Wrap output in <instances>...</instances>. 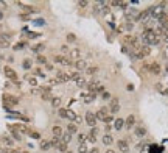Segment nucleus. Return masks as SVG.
Returning a JSON list of instances; mask_svg holds the SVG:
<instances>
[{"label":"nucleus","mask_w":168,"mask_h":153,"mask_svg":"<svg viewBox=\"0 0 168 153\" xmlns=\"http://www.w3.org/2000/svg\"><path fill=\"white\" fill-rule=\"evenodd\" d=\"M58 114H59V117H62V119H68V120H73V122H75V119H76V113L72 111V110H68V108H59V110H58Z\"/></svg>","instance_id":"20e7f679"},{"label":"nucleus","mask_w":168,"mask_h":153,"mask_svg":"<svg viewBox=\"0 0 168 153\" xmlns=\"http://www.w3.org/2000/svg\"><path fill=\"white\" fill-rule=\"evenodd\" d=\"M95 97H97V94H92V92H81L80 94V98L84 101V103H92V101L95 100Z\"/></svg>","instance_id":"1a4fd4ad"},{"label":"nucleus","mask_w":168,"mask_h":153,"mask_svg":"<svg viewBox=\"0 0 168 153\" xmlns=\"http://www.w3.org/2000/svg\"><path fill=\"white\" fill-rule=\"evenodd\" d=\"M106 153H115V150H112V148H107V150H106Z\"/></svg>","instance_id":"6e6d98bb"},{"label":"nucleus","mask_w":168,"mask_h":153,"mask_svg":"<svg viewBox=\"0 0 168 153\" xmlns=\"http://www.w3.org/2000/svg\"><path fill=\"white\" fill-rule=\"evenodd\" d=\"M68 56H70L72 60H75V61H76V60H81V58H83V53H81V50H80V48H72V50H70V53H68Z\"/></svg>","instance_id":"ddd939ff"},{"label":"nucleus","mask_w":168,"mask_h":153,"mask_svg":"<svg viewBox=\"0 0 168 153\" xmlns=\"http://www.w3.org/2000/svg\"><path fill=\"white\" fill-rule=\"evenodd\" d=\"M3 73H5V76L10 81H13L14 85H19V75L16 73V70L11 66H5L3 67Z\"/></svg>","instance_id":"7ed1b4c3"},{"label":"nucleus","mask_w":168,"mask_h":153,"mask_svg":"<svg viewBox=\"0 0 168 153\" xmlns=\"http://www.w3.org/2000/svg\"><path fill=\"white\" fill-rule=\"evenodd\" d=\"M59 151H62V153H65V151H68V144H65V142H62V141H59V144H58V147H56Z\"/></svg>","instance_id":"cd10ccee"},{"label":"nucleus","mask_w":168,"mask_h":153,"mask_svg":"<svg viewBox=\"0 0 168 153\" xmlns=\"http://www.w3.org/2000/svg\"><path fill=\"white\" fill-rule=\"evenodd\" d=\"M67 133H70V134L78 133V125H76L75 122H70V123L67 125Z\"/></svg>","instance_id":"a211bd4d"},{"label":"nucleus","mask_w":168,"mask_h":153,"mask_svg":"<svg viewBox=\"0 0 168 153\" xmlns=\"http://www.w3.org/2000/svg\"><path fill=\"white\" fill-rule=\"evenodd\" d=\"M28 134H30L31 138H34V139H39V138H41V134H39L37 131H33V130H30V131H28Z\"/></svg>","instance_id":"58836bf2"},{"label":"nucleus","mask_w":168,"mask_h":153,"mask_svg":"<svg viewBox=\"0 0 168 153\" xmlns=\"http://www.w3.org/2000/svg\"><path fill=\"white\" fill-rule=\"evenodd\" d=\"M61 141H62V142H65V144H70V141H72V134H70V133H67V131H64V134H62Z\"/></svg>","instance_id":"c756f323"},{"label":"nucleus","mask_w":168,"mask_h":153,"mask_svg":"<svg viewBox=\"0 0 168 153\" xmlns=\"http://www.w3.org/2000/svg\"><path fill=\"white\" fill-rule=\"evenodd\" d=\"M44 48H45V44L41 42V44H37V45H33V52H42Z\"/></svg>","instance_id":"473e14b6"},{"label":"nucleus","mask_w":168,"mask_h":153,"mask_svg":"<svg viewBox=\"0 0 168 153\" xmlns=\"http://www.w3.org/2000/svg\"><path fill=\"white\" fill-rule=\"evenodd\" d=\"M162 38H163V41H166V42H168V28H163V33H162Z\"/></svg>","instance_id":"49530a36"},{"label":"nucleus","mask_w":168,"mask_h":153,"mask_svg":"<svg viewBox=\"0 0 168 153\" xmlns=\"http://www.w3.org/2000/svg\"><path fill=\"white\" fill-rule=\"evenodd\" d=\"M84 72H86L87 75H95V73L98 72V66H89Z\"/></svg>","instance_id":"bb28decb"},{"label":"nucleus","mask_w":168,"mask_h":153,"mask_svg":"<svg viewBox=\"0 0 168 153\" xmlns=\"http://www.w3.org/2000/svg\"><path fill=\"white\" fill-rule=\"evenodd\" d=\"M150 72H153V73L159 75V73H160V66H159L157 63H153V64H150Z\"/></svg>","instance_id":"a878e982"},{"label":"nucleus","mask_w":168,"mask_h":153,"mask_svg":"<svg viewBox=\"0 0 168 153\" xmlns=\"http://www.w3.org/2000/svg\"><path fill=\"white\" fill-rule=\"evenodd\" d=\"M73 66H75V69H76L78 72H81V70H86V69L89 67L84 58H81V60H76V61H73Z\"/></svg>","instance_id":"9b49d317"},{"label":"nucleus","mask_w":168,"mask_h":153,"mask_svg":"<svg viewBox=\"0 0 168 153\" xmlns=\"http://www.w3.org/2000/svg\"><path fill=\"white\" fill-rule=\"evenodd\" d=\"M49 85H50V86H56V85H59V81H58L56 78H50V80H49Z\"/></svg>","instance_id":"a18cd8bd"},{"label":"nucleus","mask_w":168,"mask_h":153,"mask_svg":"<svg viewBox=\"0 0 168 153\" xmlns=\"http://www.w3.org/2000/svg\"><path fill=\"white\" fill-rule=\"evenodd\" d=\"M139 52L142 53V56H143V58H145V56H148V55L151 53V47H150V45H142Z\"/></svg>","instance_id":"412c9836"},{"label":"nucleus","mask_w":168,"mask_h":153,"mask_svg":"<svg viewBox=\"0 0 168 153\" xmlns=\"http://www.w3.org/2000/svg\"><path fill=\"white\" fill-rule=\"evenodd\" d=\"M78 153H89L87 144H80V145H78Z\"/></svg>","instance_id":"2f4dec72"},{"label":"nucleus","mask_w":168,"mask_h":153,"mask_svg":"<svg viewBox=\"0 0 168 153\" xmlns=\"http://www.w3.org/2000/svg\"><path fill=\"white\" fill-rule=\"evenodd\" d=\"M22 10L25 11L27 14H31V13H37V11H39L37 8H34V6H31V5H22Z\"/></svg>","instance_id":"4be33fe9"},{"label":"nucleus","mask_w":168,"mask_h":153,"mask_svg":"<svg viewBox=\"0 0 168 153\" xmlns=\"http://www.w3.org/2000/svg\"><path fill=\"white\" fill-rule=\"evenodd\" d=\"M65 153H73V151H70V150H68V151H65Z\"/></svg>","instance_id":"680f3d73"},{"label":"nucleus","mask_w":168,"mask_h":153,"mask_svg":"<svg viewBox=\"0 0 168 153\" xmlns=\"http://www.w3.org/2000/svg\"><path fill=\"white\" fill-rule=\"evenodd\" d=\"M25 45H27V42H25V41H20V42H17V45H14V48H16V50H19V48H23Z\"/></svg>","instance_id":"ea45409f"},{"label":"nucleus","mask_w":168,"mask_h":153,"mask_svg":"<svg viewBox=\"0 0 168 153\" xmlns=\"http://www.w3.org/2000/svg\"><path fill=\"white\" fill-rule=\"evenodd\" d=\"M95 116H97V119H98V120H103L106 125H107V123H111L112 120H115V119H114V116H112V114H109V110H106V108H100L97 113H95Z\"/></svg>","instance_id":"f03ea898"},{"label":"nucleus","mask_w":168,"mask_h":153,"mask_svg":"<svg viewBox=\"0 0 168 153\" xmlns=\"http://www.w3.org/2000/svg\"><path fill=\"white\" fill-rule=\"evenodd\" d=\"M3 101H5V108H11V106L19 105V98L11 95V94H5L3 95Z\"/></svg>","instance_id":"423d86ee"},{"label":"nucleus","mask_w":168,"mask_h":153,"mask_svg":"<svg viewBox=\"0 0 168 153\" xmlns=\"http://www.w3.org/2000/svg\"><path fill=\"white\" fill-rule=\"evenodd\" d=\"M86 141H87V134L80 133V134H78V144H86Z\"/></svg>","instance_id":"c9c22d12"},{"label":"nucleus","mask_w":168,"mask_h":153,"mask_svg":"<svg viewBox=\"0 0 168 153\" xmlns=\"http://www.w3.org/2000/svg\"><path fill=\"white\" fill-rule=\"evenodd\" d=\"M53 61L56 64H61V66H72L73 64V60L70 56H65V55H53Z\"/></svg>","instance_id":"39448f33"},{"label":"nucleus","mask_w":168,"mask_h":153,"mask_svg":"<svg viewBox=\"0 0 168 153\" xmlns=\"http://www.w3.org/2000/svg\"><path fill=\"white\" fill-rule=\"evenodd\" d=\"M22 20H30V14H27V13H20V16H19Z\"/></svg>","instance_id":"a19ab883"},{"label":"nucleus","mask_w":168,"mask_h":153,"mask_svg":"<svg viewBox=\"0 0 168 153\" xmlns=\"http://www.w3.org/2000/svg\"><path fill=\"white\" fill-rule=\"evenodd\" d=\"M45 69H47V70H53L55 67H53V64H50V63H47V64H45Z\"/></svg>","instance_id":"8fccbe9b"},{"label":"nucleus","mask_w":168,"mask_h":153,"mask_svg":"<svg viewBox=\"0 0 168 153\" xmlns=\"http://www.w3.org/2000/svg\"><path fill=\"white\" fill-rule=\"evenodd\" d=\"M101 141H103V144H104V145H107V147H109V145H112V144H114V138H112V136H111V134H104V136H103V139H101Z\"/></svg>","instance_id":"5701e85b"},{"label":"nucleus","mask_w":168,"mask_h":153,"mask_svg":"<svg viewBox=\"0 0 168 153\" xmlns=\"http://www.w3.org/2000/svg\"><path fill=\"white\" fill-rule=\"evenodd\" d=\"M39 147H41V150L47 151V150H50V148H52V144H50V141H47V139H41Z\"/></svg>","instance_id":"6ab92c4d"},{"label":"nucleus","mask_w":168,"mask_h":153,"mask_svg":"<svg viewBox=\"0 0 168 153\" xmlns=\"http://www.w3.org/2000/svg\"><path fill=\"white\" fill-rule=\"evenodd\" d=\"M142 41L145 45H159L160 44V38L156 35V31L153 28H147L142 35Z\"/></svg>","instance_id":"f257e3e1"},{"label":"nucleus","mask_w":168,"mask_h":153,"mask_svg":"<svg viewBox=\"0 0 168 153\" xmlns=\"http://www.w3.org/2000/svg\"><path fill=\"white\" fill-rule=\"evenodd\" d=\"M117 147L120 148V151H122V153H126V151L129 150V144H128V141H125V139H120V141L117 142Z\"/></svg>","instance_id":"4468645a"},{"label":"nucleus","mask_w":168,"mask_h":153,"mask_svg":"<svg viewBox=\"0 0 168 153\" xmlns=\"http://www.w3.org/2000/svg\"><path fill=\"white\" fill-rule=\"evenodd\" d=\"M25 80L31 85V86H37V78L34 75H25Z\"/></svg>","instance_id":"b1692460"},{"label":"nucleus","mask_w":168,"mask_h":153,"mask_svg":"<svg viewBox=\"0 0 168 153\" xmlns=\"http://www.w3.org/2000/svg\"><path fill=\"white\" fill-rule=\"evenodd\" d=\"M135 136H139V138H143V136H145L147 134V130L145 128H143V126H137V128H135Z\"/></svg>","instance_id":"c85d7f7f"},{"label":"nucleus","mask_w":168,"mask_h":153,"mask_svg":"<svg viewBox=\"0 0 168 153\" xmlns=\"http://www.w3.org/2000/svg\"><path fill=\"white\" fill-rule=\"evenodd\" d=\"M104 131H106V134H109V133L112 131V125H111V123H107V125L104 126Z\"/></svg>","instance_id":"de8ad7c7"},{"label":"nucleus","mask_w":168,"mask_h":153,"mask_svg":"<svg viewBox=\"0 0 168 153\" xmlns=\"http://www.w3.org/2000/svg\"><path fill=\"white\" fill-rule=\"evenodd\" d=\"M81 122H83V117H81V116H76V119H75V123L78 125V123H81Z\"/></svg>","instance_id":"603ef678"},{"label":"nucleus","mask_w":168,"mask_h":153,"mask_svg":"<svg viewBox=\"0 0 168 153\" xmlns=\"http://www.w3.org/2000/svg\"><path fill=\"white\" fill-rule=\"evenodd\" d=\"M34 73H36V75H39V76H45V73L42 72V69H41V67H36V69H34Z\"/></svg>","instance_id":"79ce46f5"},{"label":"nucleus","mask_w":168,"mask_h":153,"mask_svg":"<svg viewBox=\"0 0 168 153\" xmlns=\"http://www.w3.org/2000/svg\"><path fill=\"white\" fill-rule=\"evenodd\" d=\"M76 86H78V88H81V89H83V88H87V81H86V80L83 78V76H81V78L76 81Z\"/></svg>","instance_id":"f704fd0d"},{"label":"nucleus","mask_w":168,"mask_h":153,"mask_svg":"<svg viewBox=\"0 0 168 153\" xmlns=\"http://www.w3.org/2000/svg\"><path fill=\"white\" fill-rule=\"evenodd\" d=\"M50 103H52L53 108H58L59 110V106H61V97H52Z\"/></svg>","instance_id":"393cba45"},{"label":"nucleus","mask_w":168,"mask_h":153,"mask_svg":"<svg viewBox=\"0 0 168 153\" xmlns=\"http://www.w3.org/2000/svg\"><path fill=\"white\" fill-rule=\"evenodd\" d=\"M78 5H80L81 8H86V6L89 5V2H86V0H84V2H83V0H81V2H78Z\"/></svg>","instance_id":"09e8293b"},{"label":"nucleus","mask_w":168,"mask_h":153,"mask_svg":"<svg viewBox=\"0 0 168 153\" xmlns=\"http://www.w3.org/2000/svg\"><path fill=\"white\" fill-rule=\"evenodd\" d=\"M20 153H30V151H27V150H23V151H20Z\"/></svg>","instance_id":"052dcab7"},{"label":"nucleus","mask_w":168,"mask_h":153,"mask_svg":"<svg viewBox=\"0 0 168 153\" xmlns=\"http://www.w3.org/2000/svg\"><path fill=\"white\" fill-rule=\"evenodd\" d=\"M125 126V119H122V117H117L115 120H114V128L117 130V131H120Z\"/></svg>","instance_id":"2eb2a0df"},{"label":"nucleus","mask_w":168,"mask_h":153,"mask_svg":"<svg viewBox=\"0 0 168 153\" xmlns=\"http://www.w3.org/2000/svg\"><path fill=\"white\" fill-rule=\"evenodd\" d=\"M2 19H3V13H2V11H0V20H2Z\"/></svg>","instance_id":"4d7b16f0"},{"label":"nucleus","mask_w":168,"mask_h":153,"mask_svg":"<svg viewBox=\"0 0 168 153\" xmlns=\"http://www.w3.org/2000/svg\"><path fill=\"white\" fill-rule=\"evenodd\" d=\"M23 67H25V69H31V60H25V61H23Z\"/></svg>","instance_id":"37998d69"},{"label":"nucleus","mask_w":168,"mask_h":153,"mask_svg":"<svg viewBox=\"0 0 168 153\" xmlns=\"http://www.w3.org/2000/svg\"><path fill=\"white\" fill-rule=\"evenodd\" d=\"M2 142H3L5 145H13V139L8 138V136H3V138H2Z\"/></svg>","instance_id":"4c0bfd02"},{"label":"nucleus","mask_w":168,"mask_h":153,"mask_svg":"<svg viewBox=\"0 0 168 153\" xmlns=\"http://www.w3.org/2000/svg\"><path fill=\"white\" fill-rule=\"evenodd\" d=\"M89 153H100V150H98L97 147H95V148H90V150H89Z\"/></svg>","instance_id":"864d4df0"},{"label":"nucleus","mask_w":168,"mask_h":153,"mask_svg":"<svg viewBox=\"0 0 168 153\" xmlns=\"http://www.w3.org/2000/svg\"><path fill=\"white\" fill-rule=\"evenodd\" d=\"M97 136H98V128H97V126H95V128H90V131L87 134V141H90L92 144L97 142Z\"/></svg>","instance_id":"f8f14e48"},{"label":"nucleus","mask_w":168,"mask_h":153,"mask_svg":"<svg viewBox=\"0 0 168 153\" xmlns=\"http://www.w3.org/2000/svg\"><path fill=\"white\" fill-rule=\"evenodd\" d=\"M163 94H165V95H168V89H163Z\"/></svg>","instance_id":"13d9d810"},{"label":"nucleus","mask_w":168,"mask_h":153,"mask_svg":"<svg viewBox=\"0 0 168 153\" xmlns=\"http://www.w3.org/2000/svg\"><path fill=\"white\" fill-rule=\"evenodd\" d=\"M118 111H120V101H118V98H111V101H109V113L115 114Z\"/></svg>","instance_id":"9d476101"},{"label":"nucleus","mask_w":168,"mask_h":153,"mask_svg":"<svg viewBox=\"0 0 168 153\" xmlns=\"http://www.w3.org/2000/svg\"><path fill=\"white\" fill-rule=\"evenodd\" d=\"M36 60H37V63H41V64H44V66L49 63V61H47V56H44V55H41V53L36 56Z\"/></svg>","instance_id":"72a5a7b5"},{"label":"nucleus","mask_w":168,"mask_h":153,"mask_svg":"<svg viewBox=\"0 0 168 153\" xmlns=\"http://www.w3.org/2000/svg\"><path fill=\"white\" fill-rule=\"evenodd\" d=\"M56 80L59 83H68L70 81V75L67 72H64V70H58L56 72Z\"/></svg>","instance_id":"6e6552de"},{"label":"nucleus","mask_w":168,"mask_h":153,"mask_svg":"<svg viewBox=\"0 0 168 153\" xmlns=\"http://www.w3.org/2000/svg\"><path fill=\"white\" fill-rule=\"evenodd\" d=\"M52 131H53V138H58V139H61L62 134H64V131H62V128H61L59 125H55L53 128H52Z\"/></svg>","instance_id":"dca6fc26"},{"label":"nucleus","mask_w":168,"mask_h":153,"mask_svg":"<svg viewBox=\"0 0 168 153\" xmlns=\"http://www.w3.org/2000/svg\"><path fill=\"white\" fill-rule=\"evenodd\" d=\"M159 23H160V27H163V28H168V14H162L160 17H159Z\"/></svg>","instance_id":"aec40b11"},{"label":"nucleus","mask_w":168,"mask_h":153,"mask_svg":"<svg viewBox=\"0 0 168 153\" xmlns=\"http://www.w3.org/2000/svg\"><path fill=\"white\" fill-rule=\"evenodd\" d=\"M42 100H52L50 92H44V94H42Z\"/></svg>","instance_id":"c03bdc74"},{"label":"nucleus","mask_w":168,"mask_h":153,"mask_svg":"<svg viewBox=\"0 0 168 153\" xmlns=\"http://www.w3.org/2000/svg\"><path fill=\"white\" fill-rule=\"evenodd\" d=\"M61 50H62V52H68V53H70V50H68V47H67V45H62V47H61Z\"/></svg>","instance_id":"5fc2aeb1"},{"label":"nucleus","mask_w":168,"mask_h":153,"mask_svg":"<svg viewBox=\"0 0 168 153\" xmlns=\"http://www.w3.org/2000/svg\"><path fill=\"white\" fill-rule=\"evenodd\" d=\"M134 125H135V117H134V116H128L126 120H125V126H126L128 130H131Z\"/></svg>","instance_id":"f3484780"},{"label":"nucleus","mask_w":168,"mask_h":153,"mask_svg":"<svg viewBox=\"0 0 168 153\" xmlns=\"http://www.w3.org/2000/svg\"><path fill=\"white\" fill-rule=\"evenodd\" d=\"M68 75H70V80H73V81H78V80L81 78V75H80L78 70H76V72H70Z\"/></svg>","instance_id":"7c9ffc66"},{"label":"nucleus","mask_w":168,"mask_h":153,"mask_svg":"<svg viewBox=\"0 0 168 153\" xmlns=\"http://www.w3.org/2000/svg\"><path fill=\"white\" fill-rule=\"evenodd\" d=\"M101 97H103V98H106V100H107V98H111V94H109V92H107V91H104V92H103V95H101Z\"/></svg>","instance_id":"3c124183"},{"label":"nucleus","mask_w":168,"mask_h":153,"mask_svg":"<svg viewBox=\"0 0 168 153\" xmlns=\"http://www.w3.org/2000/svg\"><path fill=\"white\" fill-rule=\"evenodd\" d=\"M97 120L98 119H97V116H95L93 113H90V111L86 113V123L90 126V128H95V126H97Z\"/></svg>","instance_id":"0eeeda50"},{"label":"nucleus","mask_w":168,"mask_h":153,"mask_svg":"<svg viewBox=\"0 0 168 153\" xmlns=\"http://www.w3.org/2000/svg\"><path fill=\"white\" fill-rule=\"evenodd\" d=\"M75 41H76V36H75L73 33H68V35H67V42H68V44L75 42Z\"/></svg>","instance_id":"e433bc0d"},{"label":"nucleus","mask_w":168,"mask_h":153,"mask_svg":"<svg viewBox=\"0 0 168 153\" xmlns=\"http://www.w3.org/2000/svg\"><path fill=\"white\" fill-rule=\"evenodd\" d=\"M8 153H19V151H14V150H11V151H8Z\"/></svg>","instance_id":"bf43d9fd"}]
</instances>
